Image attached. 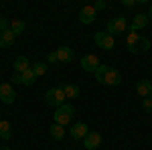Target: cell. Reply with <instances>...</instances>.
I'll list each match as a JSON object with an SVG mask.
<instances>
[{
    "label": "cell",
    "mask_w": 152,
    "mask_h": 150,
    "mask_svg": "<svg viewBox=\"0 0 152 150\" xmlns=\"http://www.w3.org/2000/svg\"><path fill=\"white\" fill-rule=\"evenodd\" d=\"M97 18V10L94 8V4H85L79 10V23L81 24H91Z\"/></svg>",
    "instance_id": "obj_6"
},
{
    "label": "cell",
    "mask_w": 152,
    "mask_h": 150,
    "mask_svg": "<svg viewBox=\"0 0 152 150\" xmlns=\"http://www.w3.org/2000/svg\"><path fill=\"white\" fill-rule=\"evenodd\" d=\"M112 69V67H110V65H105V63H102V65H99V67H97V71H95L94 75H95V79L99 81V83H104V77H105V73H107V71Z\"/></svg>",
    "instance_id": "obj_22"
},
{
    "label": "cell",
    "mask_w": 152,
    "mask_h": 150,
    "mask_svg": "<svg viewBox=\"0 0 152 150\" xmlns=\"http://www.w3.org/2000/svg\"><path fill=\"white\" fill-rule=\"evenodd\" d=\"M37 81V75L33 73V69H26L23 73V85H33Z\"/></svg>",
    "instance_id": "obj_23"
},
{
    "label": "cell",
    "mask_w": 152,
    "mask_h": 150,
    "mask_svg": "<svg viewBox=\"0 0 152 150\" xmlns=\"http://www.w3.org/2000/svg\"><path fill=\"white\" fill-rule=\"evenodd\" d=\"M148 20H152V4H150V8H148Z\"/></svg>",
    "instance_id": "obj_31"
},
{
    "label": "cell",
    "mask_w": 152,
    "mask_h": 150,
    "mask_svg": "<svg viewBox=\"0 0 152 150\" xmlns=\"http://www.w3.org/2000/svg\"><path fill=\"white\" fill-rule=\"evenodd\" d=\"M24 29H26V24L23 23V20H12L10 23V31L14 33V35L18 37V35H23L24 33Z\"/></svg>",
    "instance_id": "obj_21"
},
{
    "label": "cell",
    "mask_w": 152,
    "mask_h": 150,
    "mask_svg": "<svg viewBox=\"0 0 152 150\" xmlns=\"http://www.w3.org/2000/svg\"><path fill=\"white\" fill-rule=\"evenodd\" d=\"M0 150H10V148L8 146H0Z\"/></svg>",
    "instance_id": "obj_32"
},
{
    "label": "cell",
    "mask_w": 152,
    "mask_h": 150,
    "mask_svg": "<svg viewBox=\"0 0 152 150\" xmlns=\"http://www.w3.org/2000/svg\"><path fill=\"white\" fill-rule=\"evenodd\" d=\"M0 122H2V116H0Z\"/></svg>",
    "instance_id": "obj_33"
},
{
    "label": "cell",
    "mask_w": 152,
    "mask_h": 150,
    "mask_svg": "<svg viewBox=\"0 0 152 150\" xmlns=\"http://www.w3.org/2000/svg\"><path fill=\"white\" fill-rule=\"evenodd\" d=\"M57 57H59V63H71L73 57H75V53H73V49L67 45L59 47L57 49Z\"/></svg>",
    "instance_id": "obj_14"
},
{
    "label": "cell",
    "mask_w": 152,
    "mask_h": 150,
    "mask_svg": "<svg viewBox=\"0 0 152 150\" xmlns=\"http://www.w3.org/2000/svg\"><path fill=\"white\" fill-rule=\"evenodd\" d=\"M12 67H14V73H24L26 69L33 67V63L24 57V55H18V57L14 59V65H12Z\"/></svg>",
    "instance_id": "obj_15"
},
{
    "label": "cell",
    "mask_w": 152,
    "mask_h": 150,
    "mask_svg": "<svg viewBox=\"0 0 152 150\" xmlns=\"http://www.w3.org/2000/svg\"><path fill=\"white\" fill-rule=\"evenodd\" d=\"M122 83V73L118 69H112L105 73V77H104V85H110V87H116V85H120Z\"/></svg>",
    "instance_id": "obj_12"
},
{
    "label": "cell",
    "mask_w": 152,
    "mask_h": 150,
    "mask_svg": "<svg viewBox=\"0 0 152 150\" xmlns=\"http://www.w3.org/2000/svg\"><path fill=\"white\" fill-rule=\"evenodd\" d=\"M128 29V20L124 18V16H114L112 20H107V26H105V33L112 37L120 35V33H124Z\"/></svg>",
    "instance_id": "obj_3"
},
{
    "label": "cell",
    "mask_w": 152,
    "mask_h": 150,
    "mask_svg": "<svg viewBox=\"0 0 152 150\" xmlns=\"http://www.w3.org/2000/svg\"><path fill=\"white\" fill-rule=\"evenodd\" d=\"M45 104L55 108V110L61 108L63 104H67V97H65V91H63L61 85H55V87L47 89V93H45Z\"/></svg>",
    "instance_id": "obj_1"
},
{
    "label": "cell",
    "mask_w": 152,
    "mask_h": 150,
    "mask_svg": "<svg viewBox=\"0 0 152 150\" xmlns=\"http://www.w3.org/2000/svg\"><path fill=\"white\" fill-rule=\"evenodd\" d=\"M94 8L95 10H105V8H107V2H105V0H97L94 4Z\"/></svg>",
    "instance_id": "obj_27"
},
{
    "label": "cell",
    "mask_w": 152,
    "mask_h": 150,
    "mask_svg": "<svg viewBox=\"0 0 152 150\" xmlns=\"http://www.w3.org/2000/svg\"><path fill=\"white\" fill-rule=\"evenodd\" d=\"M14 39H16V35L12 33L10 29L4 31V33H0V49H8V47H12L14 45Z\"/></svg>",
    "instance_id": "obj_17"
},
{
    "label": "cell",
    "mask_w": 152,
    "mask_h": 150,
    "mask_svg": "<svg viewBox=\"0 0 152 150\" xmlns=\"http://www.w3.org/2000/svg\"><path fill=\"white\" fill-rule=\"evenodd\" d=\"M14 100H16L14 87H12L10 83H0V102L10 105V104H14Z\"/></svg>",
    "instance_id": "obj_7"
},
{
    "label": "cell",
    "mask_w": 152,
    "mask_h": 150,
    "mask_svg": "<svg viewBox=\"0 0 152 150\" xmlns=\"http://www.w3.org/2000/svg\"><path fill=\"white\" fill-rule=\"evenodd\" d=\"M148 49H150V41L146 37H142L140 39V51H148Z\"/></svg>",
    "instance_id": "obj_26"
},
{
    "label": "cell",
    "mask_w": 152,
    "mask_h": 150,
    "mask_svg": "<svg viewBox=\"0 0 152 150\" xmlns=\"http://www.w3.org/2000/svg\"><path fill=\"white\" fill-rule=\"evenodd\" d=\"M10 81L12 83H18V85H23V73H14L10 77Z\"/></svg>",
    "instance_id": "obj_29"
},
{
    "label": "cell",
    "mask_w": 152,
    "mask_h": 150,
    "mask_svg": "<svg viewBox=\"0 0 152 150\" xmlns=\"http://www.w3.org/2000/svg\"><path fill=\"white\" fill-rule=\"evenodd\" d=\"M136 93L140 95L142 100H144V97H152V81L140 79L138 83H136Z\"/></svg>",
    "instance_id": "obj_13"
},
{
    "label": "cell",
    "mask_w": 152,
    "mask_h": 150,
    "mask_svg": "<svg viewBox=\"0 0 152 150\" xmlns=\"http://www.w3.org/2000/svg\"><path fill=\"white\" fill-rule=\"evenodd\" d=\"M61 87H63V91H65V97L67 100H77L79 97V85H75V83H61Z\"/></svg>",
    "instance_id": "obj_16"
},
{
    "label": "cell",
    "mask_w": 152,
    "mask_h": 150,
    "mask_svg": "<svg viewBox=\"0 0 152 150\" xmlns=\"http://www.w3.org/2000/svg\"><path fill=\"white\" fill-rule=\"evenodd\" d=\"M94 43L99 47V49H104V51H112V49L116 47V39L112 35H107V33H104V31H99V33L94 35Z\"/></svg>",
    "instance_id": "obj_4"
},
{
    "label": "cell",
    "mask_w": 152,
    "mask_h": 150,
    "mask_svg": "<svg viewBox=\"0 0 152 150\" xmlns=\"http://www.w3.org/2000/svg\"><path fill=\"white\" fill-rule=\"evenodd\" d=\"M10 136H12L10 122L2 120V122H0V138H2V140H10Z\"/></svg>",
    "instance_id": "obj_19"
},
{
    "label": "cell",
    "mask_w": 152,
    "mask_h": 150,
    "mask_svg": "<svg viewBox=\"0 0 152 150\" xmlns=\"http://www.w3.org/2000/svg\"><path fill=\"white\" fill-rule=\"evenodd\" d=\"M142 110L144 112H152V97H144L142 100Z\"/></svg>",
    "instance_id": "obj_25"
},
{
    "label": "cell",
    "mask_w": 152,
    "mask_h": 150,
    "mask_svg": "<svg viewBox=\"0 0 152 150\" xmlns=\"http://www.w3.org/2000/svg\"><path fill=\"white\" fill-rule=\"evenodd\" d=\"M75 114V110H73V105L71 104H63L61 108L55 110V114H53V122L55 124H61V126H67L71 122V118Z\"/></svg>",
    "instance_id": "obj_2"
},
{
    "label": "cell",
    "mask_w": 152,
    "mask_h": 150,
    "mask_svg": "<svg viewBox=\"0 0 152 150\" xmlns=\"http://www.w3.org/2000/svg\"><path fill=\"white\" fill-rule=\"evenodd\" d=\"M148 14H144V12H138L134 18H132V24H130V31L132 33H136V31H142V29H146L148 26Z\"/></svg>",
    "instance_id": "obj_9"
},
{
    "label": "cell",
    "mask_w": 152,
    "mask_h": 150,
    "mask_svg": "<svg viewBox=\"0 0 152 150\" xmlns=\"http://www.w3.org/2000/svg\"><path fill=\"white\" fill-rule=\"evenodd\" d=\"M83 146H85L87 150H97L99 146H102V134L95 132V130H91V132L83 138Z\"/></svg>",
    "instance_id": "obj_8"
},
{
    "label": "cell",
    "mask_w": 152,
    "mask_h": 150,
    "mask_svg": "<svg viewBox=\"0 0 152 150\" xmlns=\"http://www.w3.org/2000/svg\"><path fill=\"white\" fill-rule=\"evenodd\" d=\"M4 31H8V20H6V16H0V33H4Z\"/></svg>",
    "instance_id": "obj_28"
},
{
    "label": "cell",
    "mask_w": 152,
    "mask_h": 150,
    "mask_svg": "<svg viewBox=\"0 0 152 150\" xmlns=\"http://www.w3.org/2000/svg\"><path fill=\"white\" fill-rule=\"evenodd\" d=\"M47 65H59V57H57V51H51L47 55Z\"/></svg>",
    "instance_id": "obj_24"
},
{
    "label": "cell",
    "mask_w": 152,
    "mask_h": 150,
    "mask_svg": "<svg viewBox=\"0 0 152 150\" xmlns=\"http://www.w3.org/2000/svg\"><path fill=\"white\" fill-rule=\"evenodd\" d=\"M33 73H35L37 77H41V75H45L47 73V69H49V65L47 63H43V61H37V63H33Z\"/></svg>",
    "instance_id": "obj_20"
},
{
    "label": "cell",
    "mask_w": 152,
    "mask_h": 150,
    "mask_svg": "<svg viewBox=\"0 0 152 150\" xmlns=\"http://www.w3.org/2000/svg\"><path fill=\"white\" fill-rule=\"evenodd\" d=\"M99 65H102V61H99L97 55H94V53H87V55L81 57V69L85 71V73H95Z\"/></svg>",
    "instance_id": "obj_5"
},
{
    "label": "cell",
    "mask_w": 152,
    "mask_h": 150,
    "mask_svg": "<svg viewBox=\"0 0 152 150\" xmlns=\"http://www.w3.org/2000/svg\"><path fill=\"white\" fill-rule=\"evenodd\" d=\"M140 39L142 37L138 33H132V31L126 35V47H128L130 53H138L140 51Z\"/></svg>",
    "instance_id": "obj_11"
},
{
    "label": "cell",
    "mask_w": 152,
    "mask_h": 150,
    "mask_svg": "<svg viewBox=\"0 0 152 150\" xmlns=\"http://www.w3.org/2000/svg\"><path fill=\"white\" fill-rule=\"evenodd\" d=\"M49 136L53 140H63L65 138V126H61V124H51V128H49Z\"/></svg>",
    "instance_id": "obj_18"
},
{
    "label": "cell",
    "mask_w": 152,
    "mask_h": 150,
    "mask_svg": "<svg viewBox=\"0 0 152 150\" xmlns=\"http://www.w3.org/2000/svg\"><path fill=\"white\" fill-rule=\"evenodd\" d=\"M136 2H138V0H122V4H124L126 8H132V6H134Z\"/></svg>",
    "instance_id": "obj_30"
},
{
    "label": "cell",
    "mask_w": 152,
    "mask_h": 150,
    "mask_svg": "<svg viewBox=\"0 0 152 150\" xmlns=\"http://www.w3.org/2000/svg\"><path fill=\"white\" fill-rule=\"evenodd\" d=\"M87 134H89V128L85 122H77V124L71 126V138L73 140H83Z\"/></svg>",
    "instance_id": "obj_10"
}]
</instances>
